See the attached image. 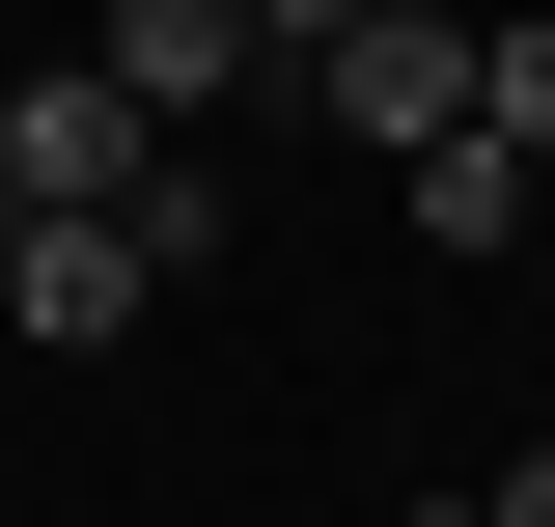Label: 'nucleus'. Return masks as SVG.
<instances>
[{
    "instance_id": "1",
    "label": "nucleus",
    "mask_w": 555,
    "mask_h": 527,
    "mask_svg": "<svg viewBox=\"0 0 555 527\" xmlns=\"http://www.w3.org/2000/svg\"><path fill=\"white\" fill-rule=\"evenodd\" d=\"M306 112L389 139V167H416V139H473V0H361L334 56H306Z\"/></svg>"
},
{
    "instance_id": "2",
    "label": "nucleus",
    "mask_w": 555,
    "mask_h": 527,
    "mask_svg": "<svg viewBox=\"0 0 555 527\" xmlns=\"http://www.w3.org/2000/svg\"><path fill=\"white\" fill-rule=\"evenodd\" d=\"M139 306H167V250H139L112 195H28V222H0V333H56V361H112Z\"/></svg>"
},
{
    "instance_id": "3",
    "label": "nucleus",
    "mask_w": 555,
    "mask_h": 527,
    "mask_svg": "<svg viewBox=\"0 0 555 527\" xmlns=\"http://www.w3.org/2000/svg\"><path fill=\"white\" fill-rule=\"evenodd\" d=\"M139 167H167V112H139L112 56H28L0 83V195H139Z\"/></svg>"
},
{
    "instance_id": "4",
    "label": "nucleus",
    "mask_w": 555,
    "mask_h": 527,
    "mask_svg": "<svg viewBox=\"0 0 555 527\" xmlns=\"http://www.w3.org/2000/svg\"><path fill=\"white\" fill-rule=\"evenodd\" d=\"M83 56H112V83H139L167 139H222V83H250V0H112Z\"/></svg>"
},
{
    "instance_id": "5",
    "label": "nucleus",
    "mask_w": 555,
    "mask_h": 527,
    "mask_svg": "<svg viewBox=\"0 0 555 527\" xmlns=\"http://www.w3.org/2000/svg\"><path fill=\"white\" fill-rule=\"evenodd\" d=\"M473 139H500V167H555V0H500V28H473Z\"/></svg>"
},
{
    "instance_id": "6",
    "label": "nucleus",
    "mask_w": 555,
    "mask_h": 527,
    "mask_svg": "<svg viewBox=\"0 0 555 527\" xmlns=\"http://www.w3.org/2000/svg\"><path fill=\"white\" fill-rule=\"evenodd\" d=\"M334 28H361V0H250V56H334Z\"/></svg>"
},
{
    "instance_id": "7",
    "label": "nucleus",
    "mask_w": 555,
    "mask_h": 527,
    "mask_svg": "<svg viewBox=\"0 0 555 527\" xmlns=\"http://www.w3.org/2000/svg\"><path fill=\"white\" fill-rule=\"evenodd\" d=\"M473 527H555V445H528V472H500V500H473Z\"/></svg>"
},
{
    "instance_id": "8",
    "label": "nucleus",
    "mask_w": 555,
    "mask_h": 527,
    "mask_svg": "<svg viewBox=\"0 0 555 527\" xmlns=\"http://www.w3.org/2000/svg\"><path fill=\"white\" fill-rule=\"evenodd\" d=\"M416 527H473V500H416Z\"/></svg>"
},
{
    "instance_id": "9",
    "label": "nucleus",
    "mask_w": 555,
    "mask_h": 527,
    "mask_svg": "<svg viewBox=\"0 0 555 527\" xmlns=\"http://www.w3.org/2000/svg\"><path fill=\"white\" fill-rule=\"evenodd\" d=\"M0 222H28V195H0Z\"/></svg>"
}]
</instances>
